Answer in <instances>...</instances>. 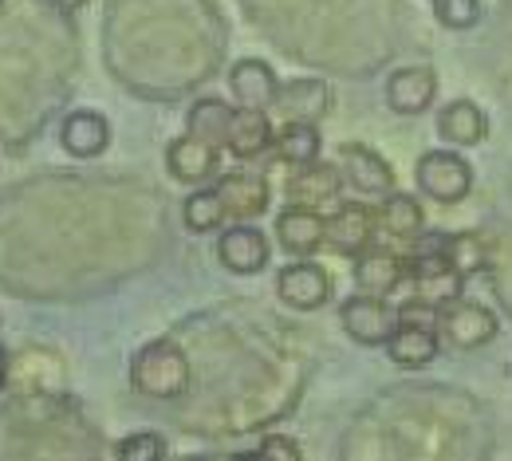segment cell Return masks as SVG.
Listing matches in <instances>:
<instances>
[{
    "instance_id": "6da1fadb",
    "label": "cell",
    "mask_w": 512,
    "mask_h": 461,
    "mask_svg": "<svg viewBox=\"0 0 512 461\" xmlns=\"http://www.w3.org/2000/svg\"><path fill=\"white\" fill-rule=\"evenodd\" d=\"M130 387L138 395L158 398V402L182 398L186 387H190V359H186V351L174 347V343H146L130 359Z\"/></svg>"
},
{
    "instance_id": "7a4b0ae2",
    "label": "cell",
    "mask_w": 512,
    "mask_h": 461,
    "mask_svg": "<svg viewBox=\"0 0 512 461\" xmlns=\"http://www.w3.org/2000/svg\"><path fill=\"white\" fill-rule=\"evenodd\" d=\"M414 178L426 198L442 201V205H457L473 194V166L457 150H426L418 158Z\"/></svg>"
},
{
    "instance_id": "3957f363",
    "label": "cell",
    "mask_w": 512,
    "mask_h": 461,
    "mask_svg": "<svg viewBox=\"0 0 512 461\" xmlns=\"http://www.w3.org/2000/svg\"><path fill=\"white\" fill-rule=\"evenodd\" d=\"M339 324L363 347H386V339L398 331V308H390L386 296L359 292L339 304Z\"/></svg>"
},
{
    "instance_id": "277c9868",
    "label": "cell",
    "mask_w": 512,
    "mask_h": 461,
    "mask_svg": "<svg viewBox=\"0 0 512 461\" xmlns=\"http://www.w3.org/2000/svg\"><path fill=\"white\" fill-rule=\"evenodd\" d=\"M379 233V209L363 205V201H343L331 217H327V249L355 261L375 245Z\"/></svg>"
},
{
    "instance_id": "5b68a950",
    "label": "cell",
    "mask_w": 512,
    "mask_h": 461,
    "mask_svg": "<svg viewBox=\"0 0 512 461\" xmlns=\"http://www.w3.org/2000/svg\"><path fill=\"white\" fill-rule=\"evenodd\" d=\"M497 316L485 308V304H473V300H449L442 304V320H438V335L446 339L449 347L457 351H477L485 343L497 339Z\"/></svg>"
},
{
    "instance_id": "8992f818",
    "label": "cell",
    "mask_w": 512,
    "mask_h": 461,
    "mask_svg": "<svg viewBox=\"0 0 512 461\" xmlns=\"http://www.w3.org/2000/svg\"><path fill=\"white\" fill-rule=\"evenodd\" d=\"M339 170L347 178L351 190L367 194V198H386L394 194V170L379 150L363 146V142H343L339 146Z\"/></svg>"
},
{
    "instance_id": "52a82bcc",
    "label": "cell",
    "mask_w": 512,
    "mask_h": 461,
    "mask_svg": "<svg viewBox=\"0 0 512 461\" xmlns=\"http://www.w3.org/2000/svg\"><path fill=\"white\" fill-rule=\"evenodd\" d=\"M276 296L288 308H296V312H316V308H323L331 300V276L316 261L284 264L276 272Z\"/></svg>"
},
{
    "instance_id": "ba28073f",
    "label": "cell",
    "mask_w": 512,
    "mask_h": 461,
    "mask_svg": "<svg viewBox=\"0 0 512 461\" xmlns=\"http://www.w3.org/2000/svg\"><path fill=\"white\" fill-rule=\"evenodd\" d=\"M438 99V71L426 64H414V67H398L390 71L386 79V107L394 115H422L430 111Z\"/></svg>"
},
{
    "instance_id": "9c48e42d",
    "label": "cell",
    "mask_w": 512,
    "mask_h": 461,
    "mask_svg": "<svg viewBox=\"0 0 512 461\" xmlns=\"http://www.w3.org/2000/svg\"><path fill=\"white\" fill-rule=\"evenodd\" d=\"M268 237L249 225V221H233L221 237H217V261L237 276H256L268 264Z\"/></svg>"
},
{
    "instance_id": "30bf717a",
    "label": "cell",
    "mask_w": 512,
    "mask_h": 461,
    "mask_svg": "<svg viewBox=\"0 0 512 461\" xmlns=\"http://www.w3.org/2000/svg\"><path fill=\"white\" fill-rule=\"evenodd\" d=\"M276 241L292 257H312L316 249L327 245V217H320V209H312V205H296L292 201L276 217Z\"/></svg>"
},
{
    "instance_id": "8fae6325",
    "label": "cell",
    "mask_w": 512,
    "mask_h": 461,
    "mask_svg": "<svg viewBox=\"0 0 512 461\" xmlns=\"http://www.w3.org/2000/svg\"><path fill=\"white\" fill-rule=\"evenodd\" d=\"M217 166H221V146H213V142H205L190 131L166 146V170L186 186L209 182L217 174Z\"/></svg>"
},
{
    "instance_id": "7c38bea8",
    "label": "cell",
    "mask_w": 512,
    "mask_h": 461,
    "mask_svg": "<svg viewBox=\"0 0 512 461\" xmlns=\"http://www.w3.org/2000/svg\"><path fill=\"white\" fill-rule=\"evenodd\" d=\"M272 111L284 123H320L331 111V87L323 79H288V83H280Z\"/></svg>"
},
{
    "instance_id": "4fadbf2b",
    "label": "cell",
    "mask_w": 512,
    "mask_h": 461,
    "mask_svg": "<svg viewBox=\"0 0 512 461\" xmlns=\"http://www.w3.org/2000/svg\"><path fill=\"white\" fill-rule=\"evenodd\" d=\"M229 91L237 99V107H256V111H272L276 95H280V79L264 60H237L229 67Z\"/></svg>"
},
{
    "instance_id": "5bb4252c",
    "label": "cell",
    "mask_w": 512,
    "mask_h": 461,
    "mask_svg": "<svg viewBox=\"0 0 512 461\" xmlns=\"http://www.w3.org/2000/svg\"><path fill=\"white\" fill-rule=\"evenodd\" d=\"M217 190H221V201H225L229 221H253V217H260V213L268 209V201H272L268 178L245 174V170L225 174V178L217 182Z\"/></svg>"
},
{
    "instance_id": "9a60e30c",
    "label": "cell",
    "mask_w": 512,
    "mask_h": 461,
    "mask_svg": "<svg viewBox=\"0 0 512 461\" xmlns=\"http://www.w3.org/2000/svg\"><path fill=\"white\" fill-rule=\"evenodd\" d=\"M343 182L347 178H343L339 166H331V162H308V166H296V174L288 178V198L296 201V205L320 209V205H331V201L339 198Z\"/></svg>"
},
{
    "instance_id": "2e32d148",
    "label": "cell",
    "mask_w": 512,
    "mask_h": 461,
    "mask_svg": "<svg viewBox=\"0 0 512 461\" xmlns=\"http://www.w3.org/2000/svg\"><path fill=\"white\" fill-rule=\"evenodd\" d=\"M438 134L449 146L465 150V146H481L489 138V115L473 103V99H453L438 111Z\"/></svg>"
},
{
    "instance_id": "e0dca14e",
    "label": "cell",
    "mask_w": 512,
    "mask_h": 461,
    "mask_svg": "<svg viewBox=\"0 0 512 461\" xmlns=\"http://www.w3.org/2000/svg\"><path fill=\"white\" fill-rule=\"evenodd\" d=\"M60 146L71 158H99L111 146V123L99 111H71L60 127Z\"/></svg>"
},
{
    "instance_id": "ac0fdd59",
    "label": "cell",
    "mask_w": 512,
    "mask_h": 461,
    "mask_svg": "<svg viewBox=\"0 0 512 461\" xmlns=\"http://www.w3.org/2000/svg\"><path fill=\"white\" fill-rule=\"evenodd\" d=\"M402 280H406V257L402 253H390V249H375L371 245L363 257H355V284H359V292L390 296Z\"/></svg>"
},
{
    "instance_id": "d6986e66",
    "label": "cell",
    "mask_w": 512,
    "mask_h": 461,
    "mask_svg": "<svg viewBox=\"0 0 512 461\" xmlns=\"http://www.w3.org/2000/svg\"><path fill=\"white\" fill-rule=\"evenodd\" d=\"M386 355L398 367H430L442 355V335L438 328H418V324H398V331L386 339Z\"/></svg>"
},
{
    "instance_id": "ffe728a7",
    "label": "cell",
    "mask_w": 512,
    "mask_h": 461,
    "mask_svg": "<svg viewBox=\"0 0 512 461\" xmlns=\"http://www.w3.org/2000/svg\"><path fill=\"white\" fill-rule=\"evenodd\" d=\"M272 142H276V127H272L268 111H256V107H237L225 150H229L233 158H260V154H264Z\"/></svg>"
},
{
    "instance_id": "44dd1931",
    "label": "cell",
    "mask_w": 512,
    "mask_h": 461,
    "mask_svg": "<svg viewBox=\"0 0 512 461\" xmlns=\"http://www.w3.org/2000/svg\"><path fill=\"white\" fill-rule=\"evenodd\" d=\"M272 150H276V158L288 162L292 170H296V166H308V162H320V150H323L320 123H284V127L276 131Z\"/></svg>"
},
{
    "instance_id": "7402d4cb",
    "label": "cell",
    "mask_w": 512,
    "mask_h": 461,
    "mask_svg": "<svg viewBox=\"0 0 512 461\" xmlns=\"http://www.w3.org/2000/svg\"><path fill=\"white\" fill-rule=\"evenodd\" d=\"M379 229L398 237V241H414L418 233H426V209L410 194H386L379 205Z\"/></svg>"
},
{
    "instance_id": "603a6c76",
    "label": "cell",
    "mask_w": 512,
    "mask_h": 461,
    "mask_svg": "<svg viewBox=\"0 0 512 461\" xmlns=\"http://www.w3.org/2000/svg\"><path fill=\"white\" fill-rule=\"evenodd\" d=\"M233 115H237V107H229L225 99H197V103L190 107V115H186V131L225 150L229 127H233Z\"/></svg>"
},
{
    "instance_id": "cb8c5ba5",
    "label": "cell",
    "mask_w": 512,
    "mask_h": 461,
    "mask_svg": "<svg viewBox=\"0 0 512 461\" xmlns=\"http://www.w3.org/2000/svg\"><path fill=\"white\" fill-rule=\"evenodd\" d=\"M182 221L190 233H217L229 213H225V201H221V190L217 186H205V190H193L190 198L182 201Z\"/></svg>"
},
{
    "instance_id": "d4e9b609",
    "label": "cell",
    "mask_w": 512,
    "mask_h": 461,
    "mask_svg": "<svg viewBox=\"0 0 512 461\" xmlns=\"http://www.w3.org/2000/svg\"><path fill=\"white\" fill-rule=\"evenodd\" d=\"M446 253L461 276H473L489 264V237L485 233H453Z\"/></svg>"
},
{
    "instance_id": "484cf974",
    "label": "cell",
    "mask_w": 512,
    "mask_h": 461,
    "mask_svg": "<svg viewBox=\"0 0 512 461\" xmlns=\"http://www.w3.org/2000/svg\"><path fill=\"white\" fill-rule=\"evenodd\" d=\"M481 16H485V4L481 0H434V20L442 28H453V32L477 28Z\"/></svg>"
},
{
    "instance_id": "4316f807",
    "label": "cell",
    "mask_w": 512,
    "mask_h": 461,
    "mask_svg": "<svg viewBox=\"0 0 512 461\" xmlns=\"http://www.w3.org/2000/svg\"><path fill=\"white\" fill-rule=\"evenodd\" d=\"M115 458L119 461H166V438L154 434V430L127 434V438L115 446Z\"/></svg>"
},
{
    "instance_id": "83f0119b",
    "label": "cell",
    "mask_w": 512,
    "mask_h": 461,
    "mask_svg": "<svg viewBox=\"0 0 512 461\" xmlns=\"http://www.w3.org/2000/svg\"><path fill=\"white\" fill-rule=\"evenodd\" d=\"M300 458H304V450L288 434H268L253 454H241V461H300Z\"/></svg>"
},
{
    "instance_id": "f1b7e54d",
    "label": "cell",
    "mask_w": 512,
    "mask_h": 461,
    "mask_svg": "<svg viewBox=\"0 0 512 461\" xmlns=\"http://www.w3.org/2000/svg\"><path fill=\"white\" fill-rule=\"evenodd\" d=\"M442 320V304L430 296H414L398 308V324H418V328H438Z\"/></svg>"
},
{
    "instance_id": "f546056e",
    "label": "cell",
    "mask_w": 512,
    "mask_h": 461,
    "mask_svg": "<svg viewBox=\"0 0 512 461\" xmlns=\"http://www.w3.org/2000/svg\"><path fill=\"white\" fill-rule=\"evenodd\" d=\"M8 375H12V359H8V351L0 347V391H4V383H8Z\"/></svg>"
},
{
    "instance_id": "4dcf8cb0",
    "label": "cell",
    "mask_w": 512,
    "mask_h": 461,
    "mask_svg": "<svg viewBox=\"0 0 512 461\" xmlns=\"http://www.w3.org/2000/svg\"><path fill=\"white\" fill-rule=\"evenodd\" d=\"M60 4H79V0H60Z\"/></svg>"
}]
</instances>
